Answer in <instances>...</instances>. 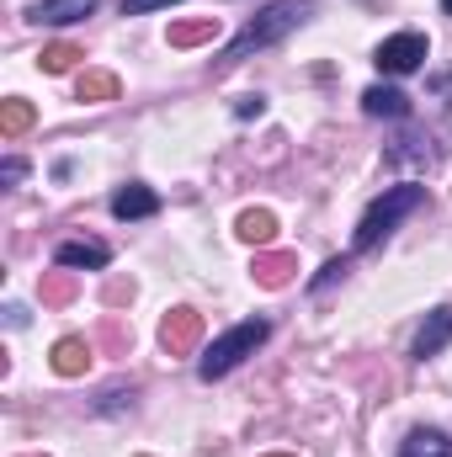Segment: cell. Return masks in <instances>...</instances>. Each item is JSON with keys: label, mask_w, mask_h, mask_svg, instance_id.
<instances>
[{"label": "cell", "mask_w": 452, "mask_h": 457, "mask_svg": "<svg viewBox=\"0 0 452 457\" xmlns=\"http://www.w3.org/2000/svg\"><path fill=\"white\" fill-rule=\"evenodd\" d=\"M304 16H309V0H272L261 16H250V21L239 27V37L224 48V64L245 59V54H255V48H266V43H277V37H288Z\"/></svg>", "instance_id": "1"}, {"label": "cell", "mask_w": 452, "mask_h": 457, "mask_svg": "<svg viewBox=\"0 0 452 457\" xmlns=\"http://www.w3.org/2000/svg\"><path fill=\"white\" fill-rule=\"evenodd\" d=\"M421 203H426V187H415V181L389 187V192H383V197L362 213V224H356V239H351V245H356V250H372L378 239H389V234H394V224H399V219H410Z\"/></svg>", "instance_id": "2"}, {"label": "cell", "mask_w": 452, "mask_h": 457, "mask_svg": "<svg viewBox=\"0 0 452 457\" xmlns=\"http://www.w3.org/2000/svg\"><path fill=\"white\" fill-rule=\"evenodd\" d=\"M266 336H272V325H266V320H245V325H234V330H224L219 341L203 351L197 372H203L208 383H213V378H224V372H234L245 356H255V345L266 341Z\"/></svg>", "instance_id": "3"}, {"label": "cell", "mask_w": 452, "mask_h": 457, "mask_svg": "<svg viewBox=\"0 0 452 457\" xmlns=\"http://www.w3.org/2000/svg\"><path fill=\"white\" fill-rule=\"evenodd\" d=\"M378 70L383 75H410V70H421L426 64V37L421 32H394V37H383L378 43Z\"/></svg>", "instance_id": "4"}, {"label": "cell", "mask_w": 452, "mask_h": 457, "mask_svg": "<svg viewBox=\"0 0 452 457\" xmlns=\"http://www.w3.org/2000/svg\"><path fill=\"white\" fill-rule=\"evenodd\" d=\"M203 341V314L197 309H171L165 320H160V345L171 351V356H192Z\"/></svg>", "instance_id": "5"}, {"label": "cell", "mask_w": 452, "mask_h": 457, "mask_svg": "<svg viewBox=\"0 0 452 457\" xmlns=\"http://www.w3.org/2000/svg\"><path fill=\"white\" fill-rule=\"evenodd\" d=\"M250 277H255V287H288L293 277H298V255H288V250H266V255H255V266H250Z\"/></svg>", "instance_id": "6"}, {"label": "cell", "mask_w": 452, "mask_h": 457, "mask_svg": "<svg viewBox=\"0 0 452 457\" xmlns=\"http://www.w3.org/2000/svg\"><path fill=\"white\" fill-rule=\"evenodd\" d=\"M448 341H452V309H431L426 325H421V336H415V345H410V356L415 361H431V356H442Z\"/></svg>", "instance_id": "7"}, {"label": "cell", "mask_w": 452, "mask_h": 457, "mask_svg": "<svg viewBox=\"0 0 452 457\" xmlns=\"http://www.w3.org/2000/svg\"><path fill=\"white\" fill-rule=\"evenodd\" d=\"M54 261H59V266H70V271H75V266H91V271H96V266H107L113 255H107V245H102V239H64Z\"/></svg>", "instance_id": "8"}, {"label": "cell", "mask_w": 452, "mask_h": 457, "mask_svg": "<svg viewBox=\"0 0 452 457\" xmlns=\"http://www.w3.org/2000/svg\"><path fill=\"white\" fill-rule=\"evenodd\" d=\"M91 356H96V351H91V341L64 336V341L54 345V372H59V378H80V372L91 367Z\"/></svg>", "instance_id": "9"}, {"label": "cell", "mask_w": 452, "mask_h": 457, "mask_svg": "<svg viewBox=\"0 0 452 457\" xmlns=\"http://www.w3.org/2000/svg\"><path fill=\"white\" fill-rule=\"evenodd\" d=\"M362 112L367 117H410V96L394 86H367L362 91Z\"/></svg>", "instance_id": "10"}, {"label": "cell", "mask_w": 452, "mask_h": 457, "mask_svg": "<svg viewBox=\"0 0 452 457\" xmlns=\"http://www.w3.org/2000/svg\"><path fill=\"white\" fill-rule=\"evenodd\" d=\"M113 213H117V219H149V213H160V197H155L149 187L128 181V187L113 197Z\"/></svg>", "instance_id": "11"}, {"label": "cell", "mask_w": 452, "mask_h": 457, "mask_svg": "<svg viewBox=\"0 0 452 457\" xmlns=\"http://www.w3.org/2000/svg\"><path fill=\"white\" fill-rule=\"evenodd\" d=\"M117 75L113 70H86L80 80H75V102H117Z\"/></svg>", "instance_id": "12"}, {"label": "cell", "mask_w": 452, "mask_h": 457, "mask_svg": "<svg viewBox=\"0 0 452 457\" xmlns=\"http://www.w3.org/2000/svg\"><path fill=\"white\" fill-rule=\"evenodd\" d=\"M213 37H219V16H192V21L171 27V48H197V43H213Z\"/></svg>", "instance_id": "13"}, {"label": "cell", "mask_w": 452, "mask_h": 457, "mask_svg": "<svg viewBox=\"0 0 452 457\" xmlns=\"http://www.w3.org/2000/svg\"><path fill=\"white\" fill-rule=\"evenodd\" d=\"M75 293H80V282H75L70 266H64V271H43V282H38V298H43L48 309H64Z\"/></svg>", "instance_id": "14"}, {"label": "cell", "mask_w": 452, "mask_h": 457, "mask_svg": "<svg viewBox=\"0 0 452 457\" xmlns=\"http://www.w3.org/2000/svg\"><path fill=\"white\" fill-rule=\"evenodd\" d=\"M96 11V0H43L38 11H32V21H54V27H64V21H86Z\"/></svg>", "instance_id": "15"}, {"label": "cell", "mask_w": 452, "mask_h": 457, "mask_svg": "<svg viewBox=\"0 0 452 457\" xmlns=\"http://www.w3.org/2000/svg\"><path fill=\"white\" fill-rule=\"evenodd\" d=\"M234 234H239L245 245H272V239H277V219H272L266 208H245L239 224H234Z\"/></svg>", "instance_id": "16"}, {"label": "cell", "mask_w": 452, "mask_h": 457, "mask_svg": "<svg viewBox=\"0 0 452 457\" xmlns=\"http://www.w3.org/2000/svg\"><path fill=\"white\" fill-rule=\"evenodd\" d=\"M399 457H452V436L448 431H410Z\"/></svg>", "instance_id": "17"}, {"label": "cell", "mask_w": 452, "mask_h": 457, "mask_svg": "<svg viewBox=\"0 0 452 457\" xmlns=\"http://www.w3.org/2000/svg\"><path fill=\"white\" fill-rule=\"evenodd\" d=\"M32 102H21V96H11V102H5V107H0V133H5V138H16V133H27V128H32Z\"/></svg>", "instance_id": "18"}, {"label": "cell", "mask_w": 452, "mask_h": 457, "mask_svg": "<svg viewBox=\"0 0 452 457\" xmlns=\"http://www.w3.org/2000/svg\"><path fill=\"white\" fill-rule=\"evenodd\" d=\"M75 59H86L75 43H48V48L38 54V64H43L48 75H64V70H75Z\"/></svg>", "instance_id": "19"}, {"label": "cell", "mask_w": 452, "mask_h": 457, "mask_svg": "<svg viewBox=\"0 0 452 457\" xmlns=\"http://www.w3.org/2000/svg\"><path fill=\"white\" fill-rule=\"evenodd\" d=\"M346 271H351V261H346V255H336V261H325V271L314 277V293H320V287H331V282H336V277H346Z\"/></svg>", "instance_id": "20"}, {"label": "cell", "mask_w": 452, "mask_h": 457, "mask_svg": "<svg viewBox=\"0 0 452 457\" xmlns=\"http://www.w3.org/2000/svg\"><path fill=\"white\" fill-rule=\"evenodd\" d=\"M160 5H176V0H122V16H144V11H160Z\"/></svg>", "instance_id": "21"}, {"label": "cell", "mask_w": 452, "mask_h": 457, "mask_svg": "<svg viewBox=\"0 0 452 457\" xmlns=\"http://www.w3.org/2000/svg\"><path fill=\"white\" fill-rule=\"evenodd\" d=\"M261 112H266L261 96H239V102H234V117H261Z\"/></svg>", "instance_id": "22"}, {"label": "cell", "mask_w": 452, "mask_h": 457, "mask_svg": "<svg viewBox=\"0 0 452 457\" xmlns=\"http://www.w3.org/2000/svg\"><path fill=\"white\" fill-rule=\"evenodd\" d=\"M21 176H27V165H21V160H5V165H0V181H5V187H16Z\"/></svg>", "instance_id": "23"}, {"label": "cell", "mask_w": 452, "mask_h": 457, "mask_svg": "<svg viewBox=\"0 0 452 457\" xmlns=\"http://www.w3.org/2000/svg\"><path fill=\"white\" fill-rule=\"evenodd\" d=\"M442 11H448V16H452V0H442Z\"/></svg>", "instance_id": "24"}, {"label": "cell", "mask_w": 452, "mask_h": 457, "mask_svg": "<svg viewBox=\"0 0 452 457\" xmlns=\"http://www.w3.org/2000/svg\"><path fill=\"white\" fill-rule=\"evenodd\" d=\"M272 457H288V453H272Z\"/></svg>", "instance_id": "25"}]
</instances>
